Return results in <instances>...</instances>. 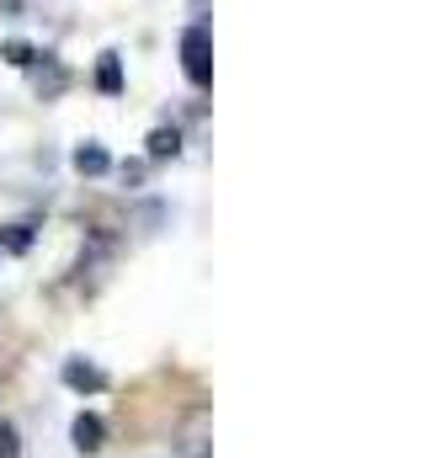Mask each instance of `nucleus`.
Segmentation results:
<instances>
[{
  "label": "nucleus",
  "mask_w": 426,
  "mask_h": 458,
  "mask_svg": "<svg viewBox=\"0 0 426 458\" xmlns=\"http://www.w3.org/2000/svg\"><path fill=\"white\" fill-rule=\"evenodd\" d=\"M144 144H149V160H176L182 155V133L176 128H155Z\"/></svg>",
  "instance_id": "7"
},
{
  "label": "nucleus",
  "mask_w": 426,
  "mask_h": 458,
  "mask_svg": "<svg viewBox=\"0 0 426 458\" xmlns=\"http://www.w3.org/2000/svg\"><path fill=\"white\" fill-rule=\"evenodd\" d=\"M0 59H5V64H16V70H27V64L38 59V48H32V43H21V38H11V43L0 48Z\"/></svg>",
  "instance_id": "9"
},
{
  "label": "nucleus",
  "mask_w": 426,
  "mask_h": 458,
  "mask_svg": "<svg viewBox=\"0 0 426 458\" xmlns=\"http://www.w3.org/2000/svg\"><path fill=\"white\" fill-rule=\"evenodd\" d=\"M27 70H32V81H38V91H43V97H59V91H64V81H70V75H64V64H59L54 54H38Z\"/></svg>",
  "instance_id": "3"
},
{
  "label": "nucleus",
  "mask_w": 426,
  "mask_h": 458,
  "mask_svg": "<svg viewBox=\"0 0 426 458\" xmlns=\"http://www.w3.org/2000/svg\"><path fill=\"white\" fill-rule=\"evenodd\" d=\"M0 458H21V437L11 421H0Z\"/></svg>",
  "instance_id": "10"
},
{
  "label": "nucleus",
  "mask_w": 426,
  "mask_h": 458,
  "mask_svg": "<svg viewBox=\"0 0 426 458\" xmlns=\"http://www.w3.org/2000/svg\"><path fill=\"white\" fill-rule=\"evenodd\" d=\"M75 171H81V176H106V171H112V155H106L102 144H81V149H75Z\"/></svg>",
  "instance_id": "5"
},
{
  "label": "nucleus",
  "mask_w": 426,
  "mask_h": 458,
  "mask_svg": "<svg viewBox=\"0 0 426 458\" xmlns=\"http://www.w3.org/2000/svg\"><path fill=\"white\" fill-rule=\"evenodd\" d=\"M97 91H102V97H123V59H117V54H102V64H97Z\"/></svg>",
  "instance_id": "6"
},
{
  "label": "nucleus",
  "mask_w": 426,
  "mask_h": 458,
  "mask_svg": "<svg viewBox=\"0 0 426 458\" xmlns=\"http://www.w3.org/2000/svg\"><path fill=\"white\" fill-rule=\"evenodd\" d=\"M102 437H106V427H102V416H91V411H81L75 416V427H70V443H75V454H102Z\"/></svg>",
  "instance_id": "2"
},
{
  "label": "nucleus",
  "mask_w": 426,
  "mask_h": 458,
  "mask_svg": "<svg viewBox=\"0 0 426 458\" xmlns=\"http://www.w3.org/2000/svg\"><path fill=\"white\" fill-rule=\"evenodd\" d=\"M182 70H187V81H192L198 91L213 81V43H209V27H203V21L182 32Z\"/></svg>",
  "instance_id": "1"
},
{
  "label": "nucleus",
  "mask_w": 426,
  "mask_h": 458,
  "mask_svg": "<svg viewBox=\"0 0 426 458\" xmlns=\"http://www.w3.org/2000/svg\"><path fill=\"white\" fill-rule=\"evenodd\" d=\"M64 384H70V389H81V394H97V389H106V373L97 368V362L70 357V362H64Z\"/></svg>",
  "instance_id": "4"
},
{
  "label": "nucleus",
  "mask_w": 426,
  "mask_h": 458,
  "mask_svg": "<svg viewBox=\"0 0 426 458\" xmlns=\"http://www.w3.org/2000/svg\"><path fill=\"white\" fill-rule=\"evenodd\" d=\"M123 182H128V187H139V182H144V165H139V160H128V165H123Z\"/></svg>",
  "instance_id": "11"
},
{
  "label": "nucleus",
  "mask_w": 426,
  "mask_h": 458,
  "mask_svg": "<svg viewBox=\"0 0 426 458\" xmlns=\"http://www.w3.org/2000/svg\"><path fill=\"white\" fill-rule=\"evenodd\" d=\"M32 240H38V234H32L27 225H5V229H0V250H5V256H27V250H32Z\"/></svg>",
  "instance_id": "8"
}]
</instances>
